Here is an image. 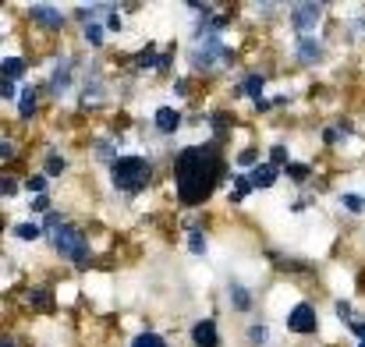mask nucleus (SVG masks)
<instances>
[{"mask_svg":"<svg viewBox=\"0 0 365 347\" xmlns=\"http://www.w3.org/2000/svg\"><path fill=\"white\" fill-rule=\"evenodd\" d=\"M86 39L100 46V43H103V29H100V25H86Z\"/></svg>","mask_w":365,"mask_h":347,"instance_id":"20","label":"nucleus"},{"mask_svg":"<svg viewBox=\"0 0 365 347\" xmlns=\"http://www.w3.org/2000/svg\"><path fill=\"white\" fill-rule=\"evenodd\" d=\"M29 298H32V305H36V309H50V291H32Z\"/></svg>","mask_w":365,"mask_h":347,"instance_id":"19","label":"nucleus"},{"mask_svg":"<svg viewBox=\"0 0 365 347\" xmlns=\"http://www.w3.org/2000/svg\"><path fill=\"white\" fill-rule=\"evenodd\" d=\"M18 114L21 117L36 114V89H25V93H21V107H18Z\"/></svg>","mask_w":365,"mask_h":347,"instance_id":"14","label":"nucleus"},{"mask_svg":"<svg viewBox=\"0 0 365 347\" xmlns=\"http://www.w3.org/2000/svg\"><path fill=\"white\" fill-rule=\"evenodd\" d=\"M248 181H252V188H269L277 181V167H255Z\"/></svg>","mask_w":365,"mask_h":347,"instance_id":"9","label":"nucleus"},{"mask_svg":"<svg viewBox=\"0 0 365 347\" xmlns=\"http://www.w3.org/2000/svg\"><path fill=\"white\" fill-rule=\"evenodd\" d=\"M0 192H4V195H14V192H18V185H14L11 177H4V188H0Z\"/></svg>","mask_w":365,"mask_h":347,"instance_id":"31","label":"nucleus"},{"mask_svg":"<svg viewBox=\"0 0 365 347\" xmlns=\"http://www.w3.org/2000/svg\"><path fill=\"white\" fill-rule=\"evenodd\" d=\"M188 241H192V252L199 255V252H202V234H199V231H192V237H188Z\"/></svg>","mask_w":365,"mask_h":347,"instance_id":"27","label":"nucleus"},{"mask_svg":"<svg viewBox=\"0 0 365 347\" xmlns=\"http://www.w3.org/2000/svg\"><path fill=\"white\" fill-rule=\"evenodd\" d=\"M149 181H153V163H149V160H142V156H118V160H114V185H118L121 192L135 195V192H142Z\"/></svg>","mask_w":365,"mask_h":347,"instance_id":"3","label":"nucleus"},{"mask_svg":"<svg viewBox=\"0 0 365 347\" xmlns=\"http://www.w3.org/2000/svg\"><path fill=\"white\" fill-rule=\"evenodd\" d=\"M287 174H291L294 181H302V177H309V167H302V163H298V167H294V163H287Z\"/></svg>","mask_w":365,"mask_h":347,"instance_id":"24","label":"nucleus"},{"mask_svg":"<svg viewBox=\"0 0 365 347\" xmlns=\"http://www.w3.org/2000/svg\"><path fill=\"white\" fill-rule=\"evenodd\" d=\"M287 330L291 333H316V312H312V305H294L291 309V316H287Z\"/></svg>","mask_w":365,"mask_h":347,"instance_id":"5","label":"nucleus"},{"mask_svg":"<svg viewBox=\"0 0 365 347\" xmlns=\"http://www.w3.org/2000/svg\"><path fill=\"white\" fill-rule=\"evenodd\" d=\"M192 341H195V347H217V344H220L217 323H213V319H202V323H195V330H192Z\"/></svg>","mask_w":365,"mask_h":347,"instance_id":"6","label":"nucleus"},{"mask_svg":"<svg viewBox=\"0 0 365 347\" xmlns=\"http://www.w3.org/2000/svg\"><path fill=\"white\" fill-rule=\"evenodd\" d=\"M348 326H351V333H355V337H362V341H365V323H359V319H351Z\"/></svg>","mask_w":365,"mask_h":347,"instance_id":"30","label":"nucleus"},{"mask_svg":"<svg viewBox=\"0 0 365 347\" xmlns=\"http://www.w3.org/2000/svg\"><path fill=\"white\" fill-rule=\"evenodd\" d=\"M43 237L53 241L57 252H61L64 259H71V262H86V259H89V241L75 231L64 217H57V213H46V220H43Z\"/></svg>","mask_w":365,"mask_h":347,"instance_id":"2","label":"nucleus"},{"mask_svg":"<svg viewBox=\"0 0 365 347\" xmlns=\"http://www.w3.org/2000/svg\"><path fill=\"white\" fill-rule=\"evenodd\" d=\"M238 163H242V167H252V163H255V152H252V149H245L242 156H238Z\"/></svg>","mask_w":365,"mask_h":347,"instance_id":"28","label":"nucleus"},{"mask_svg":"<svg viewBox=\"0 0 365 347\" xmlns=\"http://www.w3.org/2000/svg\"><path fill=\"white\" fill-rule=\"evenodd\" d=\"M29 188H32L36 195H43V192H46V177H43V174H36V177H29Z\"/></svg>","mask_w":365,"mask_h":347,"instance_id":"23","label":"nucleus"},{"mask_svg":"<svg viewBox=\"0 0 365 347\" xmlns=\"http://www.w3.org/2000/svg\"><path fill=\"white\" fill-rule=\"evenodd\" d=\"M156 128H160L163 135H170V131H178V114H174L170 107H163V110H156Z\"/></svg>","mask_w":365,"mask_h":347,"instance_id":"10","label":"nucleus"},{"mask_svg":"<svg viewBox=\"0 0 365 347\" xmlns=\"http://www.w3.org/2000/svg\"><path fill=\"white\" fill-rule=\"evenodd\" d=\"M344 206H348V209H355V213H362V199H359V195H344Z\"/></svg>","mask_w":365,"mask_h":347,"instance_id":"25","label":"nucleus"},{"mask_svg":"<svg viewBox=\"0 0 365 347\" xmlns=\"http://www.w3.org/2000/svg\"><path fill=\"white\" fill-rule=\"evenodd\" d=\"M238 93H248V96L255 100V107H259V103H262V75H252L248 82H242Z\"/></svg>","mask_w":365,"mask_h":347,"instance_id":"11","label":"nucleus"},{"mask_svg":"<svg viewBox=\"0 0 365 347\" xmlns=\"http://www.w3.org/2000/svg\"><path fill=\"white\" fill-rule=\"evenodd\" d=\"M131 347H167V344H163V337H156V333H138V337L131 341Z\"/></svg>","mask_w":365,"mask_h":347,"instance_id":"15","label":"nucleus"},{"mask_svg":"<svg viewBox=\"0 0 365 347\" xmlns=\"http://www.w3.org/2000/svg\"><path fill=\"white\" fill-rule=\"evenodd\" d=\"M4 100H7V103L14 100V82H11V78H4Z\"/></svg>","mask_w":365,"mask_h":347,"instance_id":"29","label":"nucleus"},{"mask_svg":"<svg viewBox=\"0 0 365 347\" xmlns=\"http://www.w3.org/2000/svg\"><path fill=\"white\" fill-rule=\"evenodd\" d=\"M32 18H36L43 29H50V32L64 29V14H61V11H53V7H46V4H36V7H32Z\"/></svg>","mask_w":365,"mask_h":347,"instance_id":"7","label":"nucleus"},{"mask_svg":"<svg viewBox=\"0 0 365 347\" xmlns=\"http://www.w3.org/2000/svg\"><path fill=\"white\" fill-rule=\"evenodd\" d=\"M248 192H252V181H248V177H238V181H235V192H231V202H242Z\"/></svg>","mask_w":365,"mask_h":347,"instance_id":"16","label":"nucleus"},{"mask_svg":"<svg viewBox=\"0 0 365 347\" xmlns=\"http://www.w3.org/2000/svg\"><path fill=\"white\" fill-rule=\"evenodd\" d=\"M4 347H18V344H14V341H4Z\"/></svg>","mask_w":365,"mask_h":347,"instance_id":"33","label":"nucleus"},{"mask_svg":"<svg viewBox=\"0 0 365 347\" xmlns=\"http://www.w3.org/2000/svg\"><path fill=\"white\" fill-rule=\"evenodd\" d=\"M153 61H156V46H149V50H142V53L135 57V64H138V68H145V64H153Z\"/></svg>","mask_w":365,"mask_h":347,"instance_id":"21","label":"nucleus"},{"mask_svg":"<svg viewBox=\"0 0 365 347\" xmlns=\"http://www.w3.org/2000/svg\"><path fill=\"white\" fill-rule=\"evenodd\" d=\"M248 337H252V344H262V341H266V326H252Z\"/></svg>","mask_w":365,"mask_h":347,"instance_id":"26","label":"nucleus"},{"mask_svg":"<svg viewBox=\"0 0 365 347\" xmlns=\"http://www.w3.org/2000/svg\"><path fill=\"white\" fill-rule=\"evenodd\" d=\"M280 163H287V152H284L280 145H273V149H269V167H280Z\"/></svg>","mask_w":365,"mask_h":347,"instance_id":"22","label":"nucleus"},{"mask_svg":"<svg viewBox=\"0 0 365 347\" xmlns=\"http://www.w3.org/2000/svg\"><path fill=\"white\" fill-rule=\"evenodd\" d=\"M319 14H323L319 4H294V7H291V25H294V32H312L316 21H319Z\"/></svg>","mask_w":365,"mask_h":347,"instance_id":"4","label":"nucleus"},{"mask_svg":"<svg viewBox=\"0 0 365 347\" xmlns=\"http://www.w3.org/2000/svg\"><path fill=\"white\" fill-rule=\"evenodd\" d=\"M174 177H178V199L185 206H202L217 181H220V156L210 145H188L174 160Z\"/></svg>","mask_w":365,"mask_h":347,"instance_id":"1","label":"nucleus"},{"mask_svg":"<svg viewBox=\"0 0 365 347\" xmlns=\"http://www.w3.org/2000/svg\"><path fill=\"white\" fill-rule=\"evenodd\" d=\"M294 57H298L302 64H316V61H323V46H319L316 39H302V43L294 46Z\"/></svg>","mask_w":365,"mask_h":347,"instance_id":"8","label":"nucleus"},{"mask_svg":"<svg viewBox=\"0 0 365 347\" xmlns=\"http://www.w3.org/2000/svg\"><path fill=\"white\" fill-rule=\"evenodd\" d=\"M21 71H25V61H21V57H7V61H4V78L14 82Z\"/></svg>","mask_w":365,"mask_h":347,"instance_id":"13","label":"nucleus"},{"mask_svg":"<svg viewBox=\"0 0 365 347\" xmlns=\"http://www.w3.org/2000/svg\"><path fill=\"white\" fill-rule=\"evenodd\" d=\"M0 152H4V160H11V156H14V145H11V142H4V145H0Z\"/></svg>","mask_w":365,"mask_h":347,"instance_id":"32","label":"nucleus"},{"mask_svg":"<svg viewBox=\"0 0 365 347\" xmlns=\"http://www.w3.org/2000/svg\"><path fill=\"white\" fill-rule=\"evenodd\" d=\"M61 170H64V160H61L57 152H50V156H46V174H61Z\"/></svg>","mask_w":365,"mask_h":347,"instance_id":"18","label":"nucleus"},{"mask_svg":"<svg viewBox=\"0 0 365 347\" xmlns=\"http://www.w3.org/2000/svg\"><path fill=\"white\" fill-rule=\"evenodd\" d=\"M14 234H18V237H25V241H36V237L43 234V227H32V224H18V227H14Z\"/></svg>","mask_w":365,"mask_h":347,"instance_id":"17","label":"nucleus"},{"mask_svg":"<svg viewBox=\"0 0 365 347\" xmlns=\"http://www.w3.org/2000/svg\"><path fill=\"white\" fill-rule=\"evenodd\" d=\"M231 305H235L238 312H248V309H252V298H248V291H245L242 284H231Z\"/></svg>","mask_w":365,"mask_h":347,"instance_id":"12","label":"nucleus"}]
</instances>
